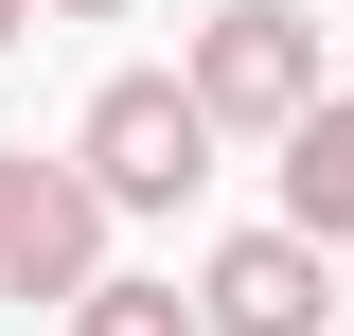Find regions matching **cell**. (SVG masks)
<instances>
[{
    "label": "cell",
    "mask_w": 354,
    "mask_h": 336,
    "mask_svg": "<svg viewBox=\"0 0 354 336\" xmlns=\"http://www.w3.org/2000/svg\"><path fill=\"white\" fill-rule=\"evenodd\" d=\"M283 230L301 248H354V106H301L283 124Z\"/></svg>",
    "instance_id": "cell-5"
},
{
    "label": "cell",
    "mask_w": 354,
    "mask_h": 336,
    "mask_svg": "<svg viewBox=\"0 0 354 336\" xmlns=\"http://www.w3.org/2000/svg\"><path fill=\"white\" fill-rule=\"evenodd\" d=\"M0 283H18V301H88V283H106V195L36 160V195H18V248H0Z\"/></svg>",
    "instance_id": "cell-4"
},
{
    "label": "cell",
    "mask_w": 354,
    "mask_h": 336,
    "mask_svg": "<svg viewBox=\"0 0 354 336\" xmlns=\"http://www.w3.org/2000/svg\"><path fill=\"white\" fill-rule=\"evenodd\" d=\"M195 319L213 336H337V265H319L301 230H230L213 283H195Z\"/></svg>",
    "instance_id": "cell-3"
},
{
    "label": "cell",
    "mask_w": 354,
    "mask_h": 336,
    "mask_svg": "<svg viewBox=\"0 0 354 336\" xmlns=\"http://www.w3.org/2000/svg\"><path fill=\"white\" fill-rule=\"evenodd\" d=\"M18 195H36V160H0V248H18Z\"/></svg>",
    "instance_id": "cell-7"
},
{
    "label": "cell",
    "mask_w": 354,
    "mask_h": 336,
    "mask_svg": "<svg viewBox=\"0 0 354 336\" xmlns=\"http://www.w3.org/2000/svg\"><path fill=\"white\" fill-rule=\"evenodd\" d=\"M18 18H36V0H0V53H18Z\"/></svg>",
    "instance_id": "cell-9"
},
{
    "label": "cell",
    "mask_w": 354,
    "mask_h": 336,
    "mask_svg": "<svg viewBox=\"0 0 354 336\" xmlns=\"http://www.w3.org/2000/svg\"><path fill=\"white\" fill-rule=\"evenodd\" d=\"M71 177H88L106 212H177L195 177H213V106H195L177 71H106V88H88V142H71Z\"/></svg>",
    "instance_id": "cell-1"
},
{
    "label": "cell",
    "mask_w": 354,
    "mask_h": 336,
    "mask_svg": "<svg viewBox=\"0 0 354 336\" xmlns=\"http://www.w3.org/2000/svg\"><path fill=\"white\" fill-rule=\"evenodd\" d=\"M71 336H195V301H177V283H88Z\"/></svg>",
    "instance_id": "cell-6"
},
{
    "label": "cell",
    "mask_w": 354,
    "mask_h": 336,
    "mask_svg": "<svg viewBox=\"0 0 354 336\" xmlns=\"http://www.w3.org/2000/svg\"><path fill=\"white\" fill-rule=\"evenodd\" d=\"M36 18H124V0H36Z\"/></svg>",
    "instance_id": "cell-8"
},
{
    "label": "cell",
    "mask_w": 354,
    "mask_h": 336,
    "mask_svg": "<svg viewBox=\"0 0 354 336\" xmlns=\"http://www.w3.org/2000/svg\"><path fill=\"white\" fill-rule=\"evenodd\" d=\"M177 88L213 106V142H230V124L283 142V124L319 106V36L283 18V0H230V18H195V71H177Z\"/></svg>",
    "instance_id": "cell-2"
}]
</instances>
